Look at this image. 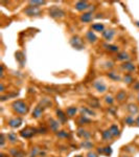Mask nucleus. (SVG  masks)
Here are the masks:
<instances>
[{"label":"nucleus","mask_w":139,"mask_h":157,"mask_svg":"<svg viewBox=\"0 0 139 157\" xmlns=\"http://www.w3.org/2000/svg\"><path fill=\"white\" fill-rule=\"evenodd\" d=\"M109 130L114 137H117V136L120 135V130H119V128L117 127V125H111L109 128Z\"/></svg>","instance_id":"obj_26"},{"label":"nucleus","mask_w":139,"mask_h":157,"mask_svg":"<svg viewBox=\"0 0 139 157\" xmlns=\"http://www.w3.org/2000/svg\"><path fill=\"white\" fill-rule=\"evenodd\" d=\"M43 109L44 108H43L41 105H38V106L34 109V111H32V117L36 118V119L40 118V117L42 116V114H43Z\"/></svg>","instance_id":"obj_15"},{"label":"nucleus","mask_w":139,"mask_h":157,"mask_svg":"<svg viewBox=\"0 0 139 157\" xmlns=\"http://www.w3.org/2000/svg\"><path fill=\"white\" fill-rule=\"evenodd\" d=\"M76 121L79 126H83V125H87V124L91 123V119L88 116H85V115H79V116L77 117Z\"/></svg>","instance_id":"obj_19"},{"label":"nucleus","mask_w":139,"mask_h":157,"mask_svg":"<svg viewBox=\"0 0 139 157\" xmlns=\"http://www.w3.org/2000/svg\"><path fill=\"white\" fill-rule=\"evenodd\" d=\"M49 15L50 17L54 18V19H61L65 16V12L63 10L59 9L58 7H54L49 10Z\"/></svg>","instance_id":"obj_4"},{"label":"nucleus","mask_w":139,"mask_h":157,"mask_svg":"<svg viewBox=\"0 0 139 157\" xmlns=\"http://www.w3.org/2000/svg\"><path fill=\"white\" fill-rule=\"evenodd\" d=\"M101 36H103V38L105 39L106 41H111L112 39L114 38V36H115V32H114V30H105L103 33H101Z\"/></svg>","instance_id":"obj_10"},{"label":"nucleus","mask_w":139,"mask_h":157,"mask_svg":"<svg viewBox=\"0 0 139 157\" xmlns=\"http://www.w3.org/2000/svg\"><path fill=\"white\" fill-rule=\"evenodd\" d=\"M38 133H47V129L46 128H40V129H38Z\"/></svg>","instance_id":"obj_41"},{"label":"nucleus","mask_w":139,"mask_h":157,"mask_svg":"<svg viewBox=\"0 0 139 157\" xmlns=\"http://www.w3.org/2000/svg\"><path fill=\"white\" fill-rule=\"evenodd\" d=\"M122 80H124V83L128 84V85L134 84V78H133V76L131 73H126V74H124V78H122Z\"/></svg>","instance_id":"obj_27"},{"label":"nucleus","mask_w":139,"mask_h":157,"mask_svg":"<svg viewBox=\"0 0 139 157\" xmlns=\"http://www.w3.org/2000/svg\"><path fill=\"white\" fill-rule=\"evenodd\" d=\"M10 154L13 157H24V153L22 152L21 150L16 149V148L11 149V150H10Z\"/></svg>","instance_id":"obj_24"},{"label":"nucleus","mask_w":139,"mask_h":157,"mask_svg":"<svg viewBox=\"0 0 139 157\" xmlns=\"http://www.w3.org/2000/svg\"><path fill=\"white\" fill-rule=\"evenodd\" d=\"M81 113H82V115H85V116H95L94 111L92 110V109L88 108V107H82Z\"/></svg>","instance_id":"obj_16"},{"label":"nucleus","mask_w":139,"mask_h":157,"mask_svg":"<svg viewBox=\"0 0 139 157\" xmlns=\"http://www.w3.org/2000/svg\"><path fill=\"white\" fill-rule=\"evenodd\" d=\"M135 25L138 26V27H139V21H136V22H135Z\"/></svg>","instance_id":"obj_46"},{"label":"nucleus","mask_w":139,"mask_h":157,"mask_svg":"<svg viewBox=\"0 0 139 157\" xmlns=\"http://www.w3.org/2000/svg\"><path fill=\"white\" fill-rule=\"evenodd\" d=\"M104 47H105L107 50H109L110 53H117L118 51V46L116 45H110V44H104Z\"/></svg>","instance_id":"obj_32"},{"label":"nucleus","mask_w":139,"mask_h":157,"mask_svg":"<svg viewBox=\"0 0 139 157\" xmlns=\"http://www.w3.org/2000/svg\"><path fill=\"white\" fill-rule=\"evenodd\" d=\"M91 28L94 32H99V33H103L104 30H105V26H104L103 23H94L92 24Z\"/></svg>","instance_id":"obj_28"},{"label":"nucleus","mask_w":139,"mask_h":157,"mask_svg":"<svg viewBox=\"0 0 139 157\" xmlns=\"http://www.w3.org/2000/svg\"><path fill=\"white\" fill-rule=\"evenodd\" d=\"M137 101H138V103H139V92H138V96H137Z\"/></svg>","instance_id":"obj_47"},{"label":"nucleus","mask_w":139,"mask_h":157,"mask_svg":"<svg viewBox=\"0 0 139 157\" xmlns=\"http://www.w3.org/2000/svg\"><path fill=\"white\" fill-rule=\"evenodd\" d=\"M37 133H38V129H36V128H32V127H26L25 129L21 130L20 135H21L23 138H30Z\"/></svg>","instance_id":"obj_3"},{"label":"nucleus","mask_w":139,"mask_h":157,"mask_svg":"<svg viewBox=\"0 0 139 157\" xmlns=\"http://www.w3.org/2000/svg\"><path fill=\"white\" fill-rule=\"evenodd\" d=\"M107 76L110 78V80H112V81H121V76H119V74L117 73V72L115 71H109L107 73Z\"/></svg>","instance_id":"obj_21"},{"label":"nucleus","mask_w":139,"mask_h":157,"mask_svg":"<svg viewBox=\"0 0 139 157\" xmlns=\"http://www.w3.org/2000/svg\"><path fill=\"white\" fill-rule=\"evenodd\" d=\"M77 135L81 138H83V139H89L91 137V133L86 129H84V128H79L77 129Z\"/></svg>","instance_id":"obj_13"},{"label":"nucleus","mask_w":139,"mask_h":157,"mask_svg":"<svg viewBox=\"0 0 139 157\" xmlns=\"http://www.w3.org/2000/svg\"><path fill=\"white\" fill-rule=\"evenodd\" d=\"M57 116H58V121H60L61 124H65L67 121V114L66 112H64L63 110L61 109H58L57 110Z\"/></svg>","instance_id":"obj_14"},{"label":"nucleus","mask_w":139,"mask_h":157,"mask_svg":"<svg viewBox=\"0 0 139 157\" xmlns=\"http://www.w3.org/2000/svg\"><path fill=\"white\" fill-rule=\"evenodd\" d=\"M22 123H23V119H22L21 117L15 116V117H12V118L9 119L7 125H9L11 128H13V129H16V128H19L20 126L22 125Z\"/></svg>","instance_id":"obj_6"},{"label":"nucleus","mask_w":139,"mask_h":157,"mask_svg":"<svg viewBox=\"0 0 139 157\" xmlns=\"http://www.w3.org/2000/svg\"><path fill=\"white\" fill-rule=\"evenodd\" d=\"M126 111L130 115H136L139 112V106L136 104H129L126 106Z\"/></svg>","instance_id":"obj_12"},{"label":"nucleus","mask_w":139,"mask_h":157,"mask_svg":"<svg viewBox=\"0 0 139 157\" xmlns=\"http://www.w3.org/2000/svg\"><path fill=\"white\" fill-rule=\"evenodd\" d=\"M0 87H1V88H0V91H1V92L4 91V85H3V83H1V86H0Z\"/></svg>","instance_id":"obj_43"},{"label":"nucleus","mask_w":139,"mask_h":157,"mask_svg":"<svg viewBox=\"0 0 139 157\" xmlns=\"http://www.w3.org/2000/svg\"><path fill=\"white\" fill-rule=\"evenodd\" d=\"M104 150H105V155H107V156H109V155L112 154V149L111 147H106V148H104Z\"/></svg>","instance_id":"obj_37"},{"label":"nucleus","mask_w":139,"mask_h":157,"mask_svg":"<svg viewBox=\"0 0 139 157\" xmlns=\"http://www.w3.org/2000/svg\"><path fill=\"white\" fill-rule=\"evenodd\" d=\"M93 87L97 90V92L99 93H104L108 90V86L106 85V83L103 80H96V81L93 82Z\"/></svg>","instance_id":"obj_5"},{"label":"nucleus","mask_w":139,"mask_h":157,"mask_svg":"<svg viewBox=\"0 0 139 157\" xmlns=\"http://www.w3.org/2000/svg\"><path fill=\"white\" fill-rule=\"evenodd\" d=\"M101 137H103L104 141H109V140H111L114 136L112 135V133L110 132V130L108 129V130H105V131L101 132Z\"/></svg>","instance_id":"obj_22"},{"label":"nucleus","mask_w":139,"mask_h":157,"mask_svg":"<svg viewBox=\"0 0 139 157\" xmlns=\"http://www.w3.org/2000/svg\"><path fill=\"white\" fill-rule=\"evenodd\" d=\"M28 4H29V7H41V5L46 4V1H38V0H30V1H28Z\"/></svg>","instance_id":"obj_29"},{"label":"nucleus","mask_w":139,"mask_h":157,"mask_svg":"<svg viewBox=\"0 0 139 157\" xmlns=\"http://www.w3.org/2000/svg\"><path fill=\"white\" fill-rule=\"evenodd\" d=\"M121 69L126 71L128 73H131V72H134L136 71V65H135L133 62H124V63L121 64Z\"/></svg>","instance_id":"obj_7"},{"label":"nucleus","mask_w":139,"mask_h":157,"mask_svg":"<svg viewBox=\"0 0 139 157\" xmlns=\"http://www.w3.org/2000/svg\"><path fill=\"white\" fill-rule=\"evenodd\" d=\"M119 157H130V156H129V155H126V154H121Z\"/></svg>","instance_id":"obj_45"},{"label":"nucleus","mask_w":139,"mask_h":157,"mask_svg":"<svg viewBox=\"0 0 139 157\" xmlns=\"http://www.w3.org/2000/svg\"><path fill=\"white\" fill-rule=\"evenodd\" d=\"M133 89L139 91V82H134V85H133Z\"/></svg>","instance_id":"obj_40"},{"label":"nucleus","mask_w":139,"mask_h":157,"mask_svg":"<svg viewBox=\"0 0 139 157\" xmlns=\"http://www.w3.org/2000/svg\"><path fill=\"white\" fill-rule=\"evenodd\" d=\"M130 59H131V57H130V55H129L128 53H126V51H121V53H119L117 55V60L118 61H121V62H128V61H130Z\"/></svg>","instance_id":"obj_17"},{"label":"nucleus","mask_w":139,"mask_h":157,"mask_svg":"<svg viewBox=\"0 0 139 157\" xmlns=\"http://www.w3.org/2000/svg\"><path fill=\"white\" fill-rule=\"evenodd\" d=\"M7 140H9L11 144H16L18 141V137L15 133H9L7 134Z\"/></svg>","instance_id":"obj_34"},{"label":"nucleus","mask_w":139,"mask_h":157,"mask_svg":"<svg viewBox=\"0 0 139 157\" xmlns=\"http://www.w3.org/2000/svg\"><path fill=\"white\" fill-rule=\"evenodd\" d=\"M66 114H67V116H69V117H73V116H75V114H76V112H77V108L76 107H74V106H71V107H68V108L66 109Z\"/></svg>","instance_id":"obj_25"},{"label":"nucleus","mask_w":139,"mask_h":157,"mask_svg":"<svg viewBox=\"0 0 139 157\" xmlns=\"http://www.w3.org/2000/svg\"><path fill=\"white\" fill-rule=\"evenodd\" d=\"M136 125L139 127V115H138V116H137V118H136Z\"/></svg>","instance_id":"obj_44"},{"label":"nucleus","mask_w":139,"mask_h":157,"mask_svg":"<svg viewBox=\"0 0 139 157\" xmlns=\"http://www.w3.org/2000/svg\"><path fill=\"white\" fill-rule=\"evenodd\" d=\"M89 3L87 2V1H77L76 3H75V10L79 12H84L86 11V10L89 9Z\"/></svg>","instance_id":"obj_11"},{"label":"nucleus","mask_w":139,"mask_h":157,"mask_svg":"<svg viewBox=\"0 0 139 157\" xmlns=\"http://www.w3.org/2000/svg\"><path fill=\"white\" fill-rule=\"evenodd\" d=\"M70 44H71V46H72L73 48L77 49V50H82V49L85 47L83 40H82V39L79 38V37H77V36H74V37H72V38H71Z\"/></svg>","instance_id":"obj_2"},{"label":"nucleus","mask_w":139,"mask_h":157,"mask_svg":"<svg viewBox=\"0 0 139 157\" xmlns=\"http://www.w3.org/2000/svg\"><path fill=\"white\" fill-rule=\"evenodd\" d=\"M124 123L129 126H133L134 124H136V119L133 117V115H126L124 117Z\"/></svg>","instance_id":"obj_31"},{"label":"nucleus","mask_w":139,"mask_h":157,"mask_svg":"<svg viewBox=\"0 0 139 157\" xmlns=\"http://www.w3.org/2000/svg\"><path fill=\"white\" fill-rule=\"evenodd\" d=\"M75 157H83L82 155H77V156H75Z\"/></svg>","instance_id":"obj_48"},{"label":"nucleus","mask_w":139,"mask_h":157,"mask_svg":"<svg viewBox=\"0 0 139 157\" xmlns=\"http://www.w3.org/2000/svg\"><path fill=\"white\" fill-rule=\"evenodd\" d=\"M97 153H99V154H105L104 148H97Z\"/></svg>","instance_id":"obj_42"},{"label":"nucleus","mask_w":139,"mask_h":157,"mask_svg":"<svg viewBox=\"0 0 139 157\" xmlns=\"http://www.w3.org/2000/svg\"><path fill=\"white\" fill-rule=\"evenodd\" d=\"M4 144H5V135L2 133L1 134V144H0V146L3 148V147H4Z\"/></svg>","instance_id":"obj_39"},{"label":"nucleus","mask_w":139,"mask_h":157,"mask_svg":"<svg viewBox=\"0 0 139 157\" xmlns=\"http://www.w3.org/2000/svg\"><path fill=\"white\" fill-rule=\"evenodd\" d=\"M87 157H99V154L96 152H93V151H89L87 153Z\"/></svg>","instance_id":"obj_38"},{"label":"nucleus","mask_w":139,"mask_h":157,"mask_svg":"<svg viewBox=\"0 0 139 157\" xmlns=\"http://www.w3.org/2000/svg\"><path fill=\"white\" fill-rule=\"evenodd\" d=\"M81 147L84 149H92L93 148V144L89 139H84V141H82L81 144Z\"/></svg>","instance_id":"obj_33"},{"label":"nucleus","mask_w":139,"mask_h":157,"mask_svg":"<svg viewBox=\"0 0 139 157\" xmlns=\"http://www.w3.org/2000/svg\"><path fill=\"white\" fill-rule=\"evenodd\" d=\"M60 125L61 123L59 121H57V119L54 118H49L48 119V127H49V129L51 130L52 132H54V133H57L58 131H60Z\"/></svg>","instance_id":"obj_8"},{"label":"nucleus","mask_w":139,"mask_h":157,"mask_svg":"<svg viewBox=\"0 0 139 157\" xmlns=\"http://www.w3.org/2000/svg\"><path fill=\"white\" fill-rule=\"evenodd\" d=\"M93 18V14L91 12H86L83 15L81 16V21L84 22V23H87V22H90Z\"/></svg>","instance_id":"obj_18"},{"label":"nucleus","mask_w":139,"mask_h":157,"mask_svg":"<svg viewBox=\"0 0 139 157\" xmlns=\"http://www.w3.org/2000/svg\"><path fill=\"white\" fill-rule=\"evenodd\" d=\"M86 38H87V40L89 41L90 43H95L97 41V37L95 36V34L92 32V30L87 32V34H86Z\"/></svg>","instance_id":"obj_23"},{"label":"nucleus","mask_w":139,"mask_h":157,"mask_svg":"<svg viewBox=\"0 0 139 157\" xmlns=\"http://www.w3.org/2000/svg\"><path fill=\"white\" fill-rule=\"evenodd\" d=\"M24 14L27 16H38L41 14V11L39 7H27L24 10Z\"/></svg>","instance_id":"obj_9"},{"label":"nucleus","mask_w":139,"mask_h":157,"mask_svg":"<svg viewBox=\"0 0 139 157\" xmlns=\"http://www.w3.org/2000/svg\"><path fill=\"white\" fill-rule=\"evenodd\" d=\"M126 98H128V94H126V92L124 90H119L117 92V94H116V100L120 103L124 102L126 100Z\"/></svg>","instance_id":"obj_20"},{"label":"nucleus","mask_w":139,"mask_h":157,"mask_svg":"<svg viewBox=\"0 0 139 157\" xmlns=\"http://www.w3.org/2000/svg\"><path fill=\"white\" fill-rule=\"evenodd\" d=\"M105 102L107 103L108 105H113V103H114L113 96H112L111 94H107V96H105Z\"/></svg>","instance_id":"obj_36"},{"label":"nucleus","mask_w":139,"mask_h":157,"mask_svg":"<svg viewBox=\"0 0 139 157\" xmlns=\"http://www.w3.org/2000/svg\"><path fill=\"white\" fill-rule=\"evenodd\" d=\"M56 135H57V137H59V138H68V137H70V134L68 133L67 131H65V130H60V131H58L56 133Z\"/></svg>","instance_id":"obj_30"},{"label":"nucleus","mask_w":139,"mask_h":157,"mask_svg":"<svg viewBox=\"0 0 139 157\" xmlns=\"http://www.w3.org/2000/svg\"><path fill=\"white\" fill-rule=\"evenodd\" d=\"M39 154H40V149L35 147V148H32V152H30L29 157H36V156H38Z\"/></svg>","instance_id":"obj_35"},{"label":"nucleus","mask_w":139,"mask_h":157,"mask_svg":"<svg viewBox=\"0 0 139 157\" xmlns=\"http://www.w3.org/2000/svg\"><path fill=\"white\" fill-rule=\"evenodd\" d=\"M12 109L13 111L18 115H25L27 114L28 110H29V107L26 104L24 101L22 100H17L12 104Z\"/></svg>","instance_id":"obj_1"}]
</instances>
